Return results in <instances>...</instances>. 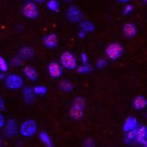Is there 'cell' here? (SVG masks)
I'll return each mask as SVG.
<instances>
[{"instance_id": "obj_1", "label": "cell", "mask_w": 147, "mask_h": 147, "mask_svg": "<svg viewBox=\"0 0 147 147\" xmlns=\"http://www.w3.org/2000/svg\"><path fill=\"white\" fill-rule=\"evenodd\" d=\"M38 125L35 119H29L22 123L18 128V133L24 138H32L38 132Z\"/></svg>"}, {"instance_id": "obj_2", "label": "cell", "mask_w": 147, "mask_h": 147, "mask_svg": "<svg viewBox=\"0 0 147 147\" xmlns=\"http://www.w3.org/2000/svg\"><path fill=\"white\" fill-rule=\"evenodd\" d=\"M124 52V47L119 42L110 43L105 48V55L110 60H118Z\"/></svg>"}, {"instance_id": "obj_3", "label": "cell", "mask_w": 147, "mask_h": 147, "mask_svg": "<svg viewBox=\"0 0 147 147\" xmlns=\"http://www.w3.org/2000/svg\"><path fill=\"white\" fill-rule=\"evenodd\" d=\"M22 13L24 18L30 20H36L40 16V10L35 2H26L22 7Z\"/></svg>"}, {"instance_id": "obj_4", "label": "cell", "mask_w": 147, "mask_h": 147, "mask_svg": "<svg viewBox=\"0 0 147 147\" xmlns=\"http://www.w3.org/2000/svg\"><path fill=\"white\" fill-rule=\"evenodd\" d=\"M5 86L9 90H19L24 86V81L23 77L18 74L12 73L6 76L5 79Z\"/></svg>"}, {"instance_id": "obj_5", "label": "cell", "mask_w": 147, "mask_h": 147, "mask_svg": "<svg viewBox=\"0 0 147 147\" xmlns=\"http://www.w3.org/2000/svg\"><path fill=\"white\" fill-rule=\"evenodd\" d=\"M60 63L64 69L69 71L76 70L77 67L78 66L77 60L76 58L75 55H74L72 52H69V51H65L61 54Z\"/></svg>"}, {"instance_id": "obj_6", "label": "cell", "mask_w": 147, "mask_h": 147, "mask_svg": "<svg viewBox=\"0 0 147 147\" xmlns=\"http://www.w3.org/2000/svg\"><path fill=\"white\" fill-rule=\"evenodd\" d=\"M85 14L83 11L77 5H71L65 13V18L70 23L79 24L84 19Z\"/></svg>"}, {"instance_id": "obj_7", "label": "cell", "mask_w": 147, "mask_h": 147, "mask_svg": "<svg viewBox=\"0 0 147 147\" xmlns=\"http://www.w3.org/2000/svg\"><path fill=\"white\" fill-rule=\"evenodd\" d=\"M18 127L16 121L14 119H9L5 121L3 127V134L6 138H12L18 134Z\"/></svg>"}, {"instance_id": "obj_8", "label": "cell", "mask_w": 147, "mask_h": 147, "mask_svg": "<svg viewBox=\"0 0 147 147\" xmlns=\"http://www.w3.org/2000/svg\"><path fill=\"white\" fill-rule=\"evenodd\" d=\"M47 71L49 77L53 79H59L63 75L64 68L60 63L51 61L47 65Z\"/></svg>"}, {"instance_id": "obj_9", "label": "cell", "mask_w": 147, "mask_h": 147, "mask_svg": "<svg viewBox=\"0 0 147 147\" xmlns=\"http://www.w3.org/2000/svg\"><path fill=\"white\" fill-rule=\"evenodd\" d=\"M42 42H43L44 47H47V49H55L56 47H58V36H57V34L51 32V33L47 34L43 37Z\"/></svg>"}, {"instance_id": "obj_10", "label": "cell", "mask_w": 147, "mask_h": 147, "mask_svg": "<svg viewBox=\"0 0 147 147\" xmlns=\"http://www.w3.org/2000/svg\"><path fill=\"white\" fill-rule=\"evenodd\" d=\"M23 101L27 105H31L35 101V94H34L33 89L30 86L24 87L22 90Z\"/></svg>"}, {"instance_id": "obj_11", "label": "cell", "mask_w": 147, "mask_h": 147, "mask_svg": "<svg viewBox=\"0 0 147 147\" xmlns=\"http://www.w3.org/2000/svg\"><path fill=\"white\" fill-rule=\"evenodd\" d=\"M123 35L127 39H132L134 37H136L138 33V29L136 25L132 22L126 23L123 26Z\"/></svg>"}, {"instance_id": "obj_12", "label": "cell", "mask_w": 147, "mask_h": 147, "mask_svg": "<svg viewBox=\"0 0 147 147\" xmlns=\"http://www.w3.org/2000/svg\"><path fill=\"white\" fill-rule=\"evenodd\" d=\"M18 56L22 60H32L35 56V50L34 49L30 47H22L18 50Z\"/></svg>"}, {"instance_id": "obj_13", "label": "cell", "mask_w": 147, "mask_h": 147, "mask_svg": "<svg viewBox=\"0 0 147 147\" xmlns=\"http://www.w3.org/2000/svg\"><path fill=\"white\" fill-rule=\"evenodd\" d=\"M23 73L26 77L31 82H36L39 77V74L35 67L30 65L24 66L23 69Z\"/></svg>"}, {"instance_id": "obj_14", "label": "cell", "mask_w": 147, "mask_h": 147, "mask_svg": "<svg viewBox=\"0 0 147 147\" xmlns=\"http://www.w3.org/2000/svg\"><path fill=\"white\" fill-rule=\"evenodd\" d=\"M132 105L133 108L136 110H143L147 106V99L144 96L138 95L136 96L132 99Z\"/></svg>"}, {"instance_id": "obj_15", "label": "cell", "mask_w": 147, "mask_h": 147, "mask_svg": "<svg viewBox=\"0 0 147 147\" xmlns=\"http://www.w3.org/2000/svg\"><path fill=\"white\" fill-rule=\"evenodd\" d=\"M138 119L132 116H129L125 120L123 125V131L124 132H127L129 131L136 129L138 127Z\"/></svg>"}, {"instance_id": "obj_16", "label": "cell", "mask_w": 147, "mask_h": 147, "mask_svg": "<svg viewBox=\"0 0 147 147\" xmlns=\"http://www.w3.org/2000/svg\"><path fill=\"white\" fill-rule=\"evenodd\" d=\"M79 27L80 29L86 33H91L94 32L96 30V26L93 22H91L89 19H82L80 23H79Z\"/></svg>"}, {"instance_id": "obj_17", "label": "cell", "mask_w": 147, "mask_h": 147, "mask_svg": "<svg viewBox=\"0 0 147 147\" xmlns=\"http://www.w3.org/2000/svg\"><path fill=\"white\" fill-rule=\"evenodd\" d=\"M74 88V84L67 79H63L59 82V89L64 94H70L73 91Z\"/></svg>"}, {"instance_id": "obj_18", "label": "cell", "mask_w": 147, "mask_h": 147, "mask_svg": "<svg viewBox=\"0 0 147 147\" xmlns=\"http://www.w3.org/2000/svg\"><path fill=\"white\" fill-rule=\"evenodd\" d=\"M69 115L73 120L80 121L85 115V110L71 106L69 110Z\"/></svg>"}, {"instance_id": "obj_19", "label": "cell", "mask_w": 147, "mask_h": 147, "mask_svg": "<svg viewBox=\"0 0 147 147\" xmlns=\"http://www.w3.org/2000/svg\"><path fill=\"white\" fill-rule=\"evenodd\" d=\"M38 138L40 142L47 147H53L54 144L49 134L47 131L41 130L38 132Z\"/></svg>"}, {"instance_id": "obj_20", "label": "cell", "mask_w": 147, "mask_h": 147, "mask_svg": "<svg viewBox=\"0 0 147 147\" xmlns=\"http://www.w3.org/2000/svg\"><path fill=\"white\" fill-rule=\"evenodd\" d=\"M146 133L147 128L145 126H141L137 128V134H136V140L138 144H144V143L146 140Z\"/></svg>"}, {"instance_id": "obj_21", "label": "cell", "mask_w": 147, "mask_h": 147, "mask_svg": "<svg viewBox=\"0 0 147 147\" xmlns=\"http://www.w3.org/2000/svg\"><path fill=\"white\" fill-rule=\"evenodd\" d=\"M76 70H77V73L80 74H90V72L93 71L94 68L89 63L82 64L80 65H78Z\"/></svg>"}, {"instance_id": "obj_22", "label": "cell", "mask_w": 147, "mask_h": 147, "mask_svg": "<svg viewBox=\"0 0 147 147\" xmlns=\"http://www.w3.org/2000/svg\"><path fill=\"white\" fill-rule=\"evenodd\" d=\"M35 96H45L48 92V88L44 85H36L32 88Z\"/></svg>"}, {"instance_id": "obj_23", "label": "cell", "mask_w": 147, "mask_h": 147, "mask_svg": "<svg viewBox=\"0 0 147 147\" xmlns=\"http://www.w3.org/2000/svg\"><path fill=\"white\" fill-rule=\"evenodd\" d=\"M136 134H137V129L126 132V136L124 139V144L129 145V144L133 142L134 140H136Z\"/></svg>"}, {"instance_id": "obj_24", "label": "cell", "mask_w": 147, "mask_h": 147, "mask_svg": "<svg viewBox=\"0 0 147 147\" xmlns=\"http://www.w3.org/2000/svg\"><path fill=\"white\" fill-rule=\"evenodd\" d=\"M47 7L53 13H58L60 11V3L58 0H49L47 2Z\"/></svg>"}, {"instance_id": "obj_25", "label": "cell", "mask_w": 147, "mask_h": 147, "mask_svg": "<svg viewBox=\"0 0 147 147\" xmlns=\"http://www.w3.org/2000/svg\"><path fill=\"white\" fill-rule=\"evenodd\" d=\"M71 106L85 110V106H86V100L85 98L82 96H77L74 99Z\"/></svg>"}, {"instance_id": "obj_26", "label": "cell", "mask_w": 147, "mask_h": 147, "mask_svg": "<svg viewBox=\"0 0 147 147\" xmlns=\"http://www.w3.org/2000/svg\"><path fill=\"white\" fill-rule=\"evenodd\" d=\"M9 67H10V65L6 59L2 56H0V72L7 73L10 69Z\"/></svg>"}, {"instance_id": "obj_27", "label": "cell", "mask_w": 147, "mask_h": 147, "mask_svg": "<svg viewBox=\"0 0 147 147\" xmlns=\"http://www.w3.org/2000/svg\"><path fill=\"white\" fill-rule=\"evenodd\" d=\"M107 65H108V61L105 57L99 58L96 60V67L99 69H105Z\"/></svg>"}, {"instance_id": "obj_28", "label": "cell", "mask_w": 147, "mask_h": 147, "mask_svg": "<svg viewBox=\"0 0 147 147\" xmlns=\"http://www.w3.org/2000/svg\"><path fill=\"white\" fill-rule=\"evenodd\" d=\"M22 60L17 55V56H14L13 57H12V58L10 59V65H11L12 67H14V68H18V67L22 65Z\"/></svg>"}, {"instance_id": "obj_29", "label": "cell", "mask_w": 147, "mask_h": 147, "mask_svg": "<svg viewBox=\"0 0 147 147\" xmlns=\"http://www.w3.org/2000/svg\"><path fill=\"white\" fill-rule=\"evenodd\" d=\"M134 10V5L132 4H127V5L124 6V9H123V11H122V13L124 16H128L130 13H132Z\"/></svg>"}, {"instance_id": "obj_30", "label": "cell", "mask_w": 147, "mask_h": 147, "mask_svg": "<svg viewBox=\"0 0 147 147\" xmlns=\"http://www.w3.org/2000/svg\"><path fill=\"white\" fill-rule=\"evenodd\" d=\"M84 146L86 147H94L96 146L95 140L92 138H87L84 141Z\"/></svg>"}, {"instance_id": "obj_31", "label": "cell", "mask_w": 147, "mask_h": 147, "mask_svg": "<svg viewBox=\"0 0 147 147\" xmlns=\"http://www.w3.org/2000/svg\"><path fill=\"white\" fill-rule=\"evenodd\" d=\"M80 60L82 64H88V56L87 53L85 52H82L80 53Z\"/></svg>"}, {"instance_id": "obj_32", "label": "cell", "mask_w": 147, "mask_h": 147, "mask_svg": "<svg viewBox=\"0 0 147 147\" xmlns=\"http://www.w3.org/2000/svg\"><path fill=\"white\" fill-rule=\"evenodd\" d=\"M6 106H5V102L3 97L2 96H0V112L5 110Z\"/></svg>"}, {"instance_id": "obj_33", "label": "cell", "mask_w": 147, "mask_h": 147, "mask_svg": "<svg viewBox=\"0 0 147 147\" xmlns=\"http://www.w3.org/2000/svg\"><path fill=\"white\" fill-rule=\"evenodd\" d=\"M86 35H87V33L81 30H80V31L77 33V37H78V38L80 40H83V39H85Z\"/></svg>"}, {"instance_id": "obj_34", "label": "cell", "mask_w": 147, "mask_h": 147, "mask_svg": "<svg viewBox=\"0 0 147 147\" xmlns=\"http://www.w3.org/2000/svg\"><path fill=\"white\" fill-rule=\"evenodd\" d=\"M5 121H6V120H5V116L2 115V113L0 112V129L3 128L4 126H5Z\"/></svg>"}, {"instance_id": "obj_35", "label": "cell", "mask_w": 147, "mask_h": 147, "mask_svg": "<svg viewBox=\"0 0 147 147\" xmlns=\"http://www.w3.org/2000/svg\"><path fill=\"white\" fill-rule=\"evenodd\" d=\"M24 1H26V2H35V3L39 4V5H41V4H43L45 2V0H24Z\"/></svg>"}, {"instance_id": "obj_36", "label": "cell", "mask_w": 147, "mask_h": 147, "mask_svg": "<svg viewBox=\"0 0 147 147\" xmlns=\"http://www.w3.org/2000/svg\"><path fill=\"white\" fill-rule=\"evenodd\" d=\"M6 74L4 72H0V80H5V79L6 78Z\"/></svg>"}, {"instance_id": "obj_37", "label": "cell", "mask_w": 147, "mask_h": 147, "mask_svg": "<svg viewBox=\"0 0 147 147\" xmlns=\"http://www.w3.org/2000/svg\"><path fill=\"white\" fill-rule=\"evenodd\" d=\"M116 1L120 2V3H128L129 2H130L131 0H116Z\"/></svg>"}, {"instance_id": "obj_38", "label": "cell", "mask_w": 147, "mask_h": 147, "mask_svg": "<svg viewBox=\"0 0 147 147\" xmlns=\"http://www.w3.org/2000/svg\"><path fill=\"white\" fill-rule=\"evenodd\" d=\"M63 1L64 2H65V3H71L74 0H63Z\"/></svg>"}, {"instance_id": "obj_39", "label": "cell", "mask_w": 147, "mask_h": 147, "mask_svg": "<svg viewBox=\"0 0 147 147\" xmlns=\"http://www.w3.org/2000/svg\"><path fill=\"white\" fill-rule=\"evenodd\" d=\"M3 146V140H2V138L1 137H0V147L2 146Z\"/></svg>"}, {"instance_id": "obj_40", "label": "cell", "mask_w": 147, "mask_h": 147, "mask_svg": "<svg viewBox=\"0 0 147 147\" xmlns=\"http://www.w3.org/2000/svg\"><path fill=\"white\" fill-rule=\"evenodd\" d=\"M143 146H145V147H147V140H146L145 142L144 143V144H143Z\"/></svg>"}, {"instance_id": "obj_41", "label": "cell", "mask_w": 147, "mask_h": 147, "mask_svg": "<svg viewBox=\"0 0 147 147\" xmlns=\"http://www.w3.org/2000/svg\"><path fill=\"white\" fill-rule=\"evenodd\" d=\"M143 1H144V2H146V3L147 4V0H143Z\"/></svg>"}, {"instance_id": "obj_42", "label": "cell", "mask_w": 147, "mask_h": 147, "mask_svg": "<svg viewBox=\"0 0 147 147\" xmlns=\"http://www.w3.org/2000/svg\"><path fill=\"white\" fill-rule=\"evenodd\" d=\"M146 140H147V133H146Z\"/></svg>"}]
</instances>
